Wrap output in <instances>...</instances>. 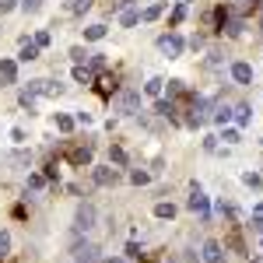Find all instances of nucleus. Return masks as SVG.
<instances>
[{
	"instance_id": "e433bc0d",
	"label": "nucleus",
	"mask_w": 263,
	"mask_h": 263,
	"mask_svg": "<svg viewBox=\"0 0 263 263\" xmlns=\"http://www.w3.org/2000/svg\"><path fill=\"white\" fill-rule=\"evenodd\" d=\"M130 7V0H112V11H126Z\"/></svg>"
},
{
	"instance_id": "bb28decb",
	"label": "nucleus",
	"mask_w": 263,
	"mask_h": 263,
	"mask_svg": "<svg viewBox=\"0 0 263 263\" xmlns=\"http://www.w3.org/2000/svg\"><path fill=\"white\" fill-rule=\"evenodd\" d=\"M57 126H60L63 134H70V130H74V120H70V116H57Z\"/></svg>"
},
{
	"instance_id": "ea45409f",
	"label": "nucleus",
	"mask_w": 263,
	"mask_h": 263,
	"mask_svg": "<svg viewBox=\"0 0 263 263\" xmlns=\"http://www.w3.org/2000/svg\"><path fill=\"white\" fill-rule=\"evenodd\" d=\"M246 4H249V7H256V4H260V0H246Z\"/></svg>"
},
{
	"instance_id": "4c0bfd02",
	"label": "nucleus",
	"mask_w": 263,
	"mask_h": 263,
	"mask_svg": "<svg viewBox=\"0 0 263 263\" xmlns=\"http://www.w3.org/2000/svg\"><path fill=\"white\" fill-rule=\"evenodd\" d=\"M11 7H14V0H0V14H7Z\"/></svg>"
},
{
	"instance_id": "20e7f679",
	"label": "nucleus",
	"mask_w": 263,
	"mask_h": 263,
	"mask_svg": "<svg viewBox=\"0 0 263 263\" xmlns=\"http://www.w3.org/2000/svg\"><path fill=\"white\" fill-rule=\"evenodd\" d=\"M207 116H211V105H207V99H193V102H190V112H186V123H190V126H200V123H207Z\"/></svg>"
},
{
	"instance_id": "0eeeda50",
	"label": "nucleus",
	"mask_w": 263,
	"mask_h": 263,
	"mask_svg": "<svg viewBox=\"0 0 263 263\" xmlns=\"http://www.w3.org/2000/svg\"><path fill=\"white\" fill-rule=\"evenodd\" d=\"M158 53H165L168 60H172V57H179V53H182V39L176 35V32L162 35V39H158Z\"/></svg>"
},
{
	"instance_id": "ddd939ff",
	"label": "nucleus",
	"mask_w": 263,
	"mask_h": 263,
	"mask_svg": "<svg viewBox=\"0 0 263 263\" xmlns=\"http://www.w3.org/2000/svg\"><path fill=\"white\" fill-rule=\"evenodd\" d=\"M18 60L21 63H28V60H39V46H35V42H21V53H18Z\"/></svg>"
},
{
	"instance_id": "dca6fc26",
	"label": "nucleus",
	"mask_w": 263,
	"mask_h": 263,
	"mask_svg": "<svg viewBox=\"0 0 263 263\" xmlns=\"http://www.w3.org/2000/svg\"><path fill=\"white\" fill-rule=\"evenodd\" d=\"M155 218H162V221H172V218H176V207H172V203H155Z\"/></svg>"
},
{
	"instance_id": "72a5a7b5",
	"label": "nucleus",
	"mask_w": 263,
	"mask_h": 263,
	"mask_svg": "<svg viewBox=\"0 0 263 263\" xmlns=\"http://www.w3.org/2000/svg\"><path fill=\"white\" fill-rule=\"evenodd\" d=\"M182 18H186V7H182V4H179V7H176V11H172V25H179Z\"/></svg>"
},
{
	"instance_id": "7c9ffc66",
	"label": "nucleus",
	"mask_w": 263,
	"mask_h": 263,
	"mask_svg": "<svg viewBox=\"0 0 263 263\" xmlns=\"http://www.w3.org/2000/svg\"><path fill=\"white\" fill-rule=\"evenodd\" d=\"M176 95H182V81H168V99H176Z\"/></svg>"
},
{
	"instance_id": "c85d7f7f",
	"label": "nucleus",
	"mask_w": 263,
	"mask_h": 263,
	"mask_svg": "<svg viewBox=\"0 0 263 263\" xmlns=\"http://www.w3.org/2000/svg\"><path fill=\"white\" fill-rule=\"evenodd\" d=\"M70 60H74V63H84V60H88V53H84L81 46H74V49H70Z\"/></svg>"
},
{
	"instance_id": "aec40b11",
	"label": "nucleus",
	"mask_w": 263,
	"mask_h": 263,
	"mask_svg": "<svg viewBox=\"0 0 263 263\" xmlns=\"http://www.w3.org/2000/svg\"><path fill=\"white\" fill-rule=\"evenodd\" d=\"M84 39H88V42L105 39V25H91V28H84Z\"/></svg>"
},
{
	"instance_id": "f8f14e48",
	"label": "nucleus",
	"mask_w": 263,
	"mask_h": 263,
	"mask_svg": "<svg viewBox=\"0 0 263 263\" xmlns=\"http://www.w3.org/2000/svg\"><path fill=\"white\" fill-rule=\"evenodd\" d=\"M70 165H78V168L81 165H91V147H74L70 151Z\"/></svg>"
},
{
	"instance_id": "a878e982",
	"label": "nucleus",
	"mask_w": 263,
	"mask_h": 263,
	"mask_svg": "<svg viewBox=\"0 0 263 263\" xmlns=\"http://www.w3.org/2000/svg\"><path fill=\"white\" fill-rule=\"evenodd\" d=\"M224 32H228L232 39H235V35H242V21H228V25H224Z\"/></svg>"
},
{
	"instance_id": "c756f323",
	"label": "nucleus",
	"mask_w": 263,
	"mask_h": 263,
	"mask_svg": "<svg viewBox=\"0 0 263 263\" xmlns=\"http://www.w3.org/2000/svg\"><path fill=\"white\" fill-rule=\"evenodd\" d=\"M39 7H42V0H21V11H28V14L39 11Z\"/></svg>"
},
{
	"instance_id": "7ed1b4c3",
	"label": "nucleus",
	"mask_w": 263,
	"mask_h": 263,
	"mask_svg": "<svg viewBox=\"0 0 263 263\" xmlns=\"http://www.w3.org/2000/svg\"><path fill=\"white\" fill-rule=\"evenodd\" d=\"M74 263H99L102 260V253H99V246L95 242H88V239H81V242H74Z\"/></svg>"
},
{
	"instance_id": "393cba45",
	"label": "nucleus",
	"mask_w": 263,
	"mask_h": 263,
	"mask_svg": "<svg viewBox=\"0 0 263 263\" xmlns=\"http://www.w3.org/2000/svg\"><path fill=\"white\" fill-rule=\"evenodd\" d=\"M91 4H95V0H74V4H70V11H74V14H84Z\"/></svg>"
},
{
	"instance_id": "5701e85b",
	"label": "nucleus",
	"mask_w": 263,
	"mask_h": 263,
	"mask_svg": "<svg viewBox=\"0 0 263 263\" xmlns=\"http://www.w3.org/2000/svg\"><path fill=\"white\" fill-rule=\"evenodd\" d=\"M109 162L123 168V165H126V151H123V147H109Z\"/></svg>"
},
{
	"instance_id": "473e14b6",
	"label": "nucleus",
	"mask_w": 263,
	"mask_h": 263,
	"mask_svg": "<svg viewBox=\"0 0 263 263\" xmlns=\"http://www.w3.org/2000/svg\"><path fill=\"white\" fill-rule=\"evenodd\" d=\"M249 228H253V232H260V235H263V211H256V218H253V224H249Z\"/></svg>"
},
{
	"instance_id": "f704fd0d",
	"label": "nucleus",
	"mask_w": 263,
	"mask_h": 263,
	"mask_svg": "<svg viewBox=\"0 0 263 263\" xmlns=\"http://www.w3.org/2000/svg\"><path fill=\"white\" fill-rule=\"evenodd\" d=\"M102 67H105V57L95 53V57H91V70H102Z\"/></svg>"
},
{
	"instance_id": "412c9836",
	"label": "nucleus",
	"mask_w": 263,
	"mask_h": 263,
	"mask_svg": "<svg viewBox=\"0 0 263 263\" xmlns=\"http://www.w3.org/2000/svg\"><path fill=\"white\" fill-rule=\"evenodd\" d=\"M162 11H165V4H151V7H144V11H141V21H155Z\"/></svg>"
},
{
	"instance_id": "a211bd4d",
	"label": "nucleus",
	"mask_w": 263,
	"mask_h": 263,
	"mask_svg": "<svg viewBox=\"0 0 263 263\" xmlns=\"http://www.w3.org/2000/svg\"><path fill=\"white\" fill-rule=\"evenodd\" d=\"M7 256H11V232L0 228V260H7Z\"/></svg>"
},
{
	"instance_id": "f3484780",
	"label": "nucleus",
	"mask_w": 263,
	"mask_h": 263,
	"mask_svg": "<svg viewBox=\"0 0 263 263\" xmlns=\"http://www.w3.org/2000/svg\"><path fill=\"white\" fill-rule=\"evenodd\" d=\"M162 88H165V81H162V78H151V81L144 84V95H151V99H158V95H162Z\"/></svg>"
},
{
	"instance_id": "f257e3e1",
	"label": "nucleus",
	"mask_w": 263,
	"mask_h": 263,
	"mask_svg": "<svg viewBox=\"0 0 263 263\" xmlns=\"http://www.w3.org/2000/svg\"><path fill=\"white\" fill-rule=\"evenodd\" d=\"M95 221H99V211H95V203H78V211H74V232L78 235H84V232H91L95 228Z\"/></svg>"
},
{
	"instance_id": "cd10ccee",
	"label": "nucleus",
	"mask_w": 263,
	"mask_h": 263,
	"mask_svg": "<svg viewBox=\"0 0 263 263\" xmlns=\"http://www.w3.org/2000/svg\"><path fill=\"white\" fill-rule=\"evenodd\" d=\"M42 186H46V176H39V172L28 176V190H42Z\"/></svg>"
},
{
	"instance_id": "9b49d317",
	"label": "nucleus",
	"mask_w": 263,
	"mask_h": 263,
	"mask_svg": "<svg viewBox=\"0 0 263 263\" xmlns=\"http://www.w3.org/2000/svg\"><path fill=\"white\" fill-rule=\"evenodd\" d=\"M232 78L239 84H249L253 81V67H249V63H232Z\"/></svg>"
},
{
	"instance_id": "2eb2a0df",
	"label": "nucleus",
	"mask_w": 263,
	"mask_h": 263,
	"mask_svg": "<svg viewBox=\"0 0 263 263\" xmlns=\"http://www.w3.org/2000/svg\"><path fill=\"white\" fill-rule=\"evenodd\" d=\"M232 120L239 123V126H246V123L253 120V109H249V105H235V109H232Z\"/></svg>"
},
{
	"instance_id": "f03ea898",
	"label": "nucleus",
	"mask_w": 263,
	"mask_h": 263,
	"mask_svg": "<svg viewBox=\"0 0 263 263\" xmlns=\"http://www.w3.org/2000/svg\"><path fill=\"white\" fill-rule=\"evenodd\" d=\"M116 112H123V116H134V112H141V91H134V88H123L120 95H116Z\"/></svg>"
},
{
	"instance_id": "4be33fe9",
	"label": "nucleus",
	"mask_w": 263,
	"mask_h": 263,
	"mask_svg": "<svg viewBox=\"0 0 263 263\" xmlns=\"http://www.w3.org/2000/svg\"><path fill=\"white\" fill-rule=\"evenodd\" d=\"M74 81H78V84H91V70L78 63V67H74Z\"/></svg>"
},
{
	"instance_id": "6ab92c4d",
	"label": "nucleus",
	"mask_w": 263,
	"mask_h": 263,
	"mask_svg": "<svg viewBox=\"0 0 263 263\" xmlns=\"http://www.w3.org/2000/svg\"><path fill=\"white\" fill-rule=\"evenodd\" d=\"M158 116H165V120H176V102L168 99V102H158Z\"/></svg>"
},
{
	"instance_id": "58836bf2",
	"label": "nucleus",
	"mask_w": 263,
	"mask_h": 263,
	"mask_svg": "<svg viewBox=\"0 0 263 263\" xmlns=\"http://www.w3.org/2000/svg\"><path fill=\"white\" fill-rule=\"evenodd\" d=\"M99 263H123V260H116V256H112V260H105V256H102V260Z\"/></svg>"
},
{
	"instance_id": "1a4fd4ad",
	"label": "nucleus",
	"mask_w": 263,
	"mask_h": 263,
	"mask_svg": "<svg viewBox=\"0 0 263 263\" xmlns=\"http://www.w3.org/2000/svg\"><path fill=\"white\" fill-rule=\"evenodd\" d=\"M203 260H207V263H224V256H221V242L207 239V242H203Z\"/></svg>"
},
{
	"instance_id": "9d476101",
	"label": "nucleus",
	"mask_w": 263,
	"mask_h": 263,
	"mask_svg": "<svg viewBox=\"0 0 263 263\" xmlns=\"http://www.w3.org/2000/svg\"><path fill=\"white\" fill-rule=\"evenodd\" d=\"M14 78H18V63L14 60H0V81L14 84Z\"/></svg>"
},
{
	"instance_id": "423d86ee",
	"label": "nucleus",
	"mask_w": 263,
	"mask_h": 263,
	"mask_svg": "<svg viewBox=\"0 0 263 263\" xmlns=\"http://www.w3.org/2000/svg\"><path fill=\"white\" fill-rule=\"evenodd\" d=\"M91 179L99 182V186H116L123 176H120V168H112V165H99V168L91 172Z\"/></svg>"
},
{
	"instance_id": "c9c22d12",
	"label": "nucleus",
	"mask_w": 263,
	"mask_h": 263,
	"mask_svg": "<svg viewBox=\"0 0 263 263\" xmlns=\"http://www.w3.org/2000/svg\"><path fill=\"white\" fill-rule=\"evenodd\" d=\"M242 179H246V186H253V190H256V186H260V176H253V172H246Z\"/></svg>"
},
{
	"instance_id": "2f4dec72",
	"label": "nucleus",
	"mask_w": 263,
	"mask_h": 263,
	"mask_svg": "<svg viewBox=\"0 0 263 263\" xmlns=\"http://www.w3.org/2000/svg\"><path fill=\"white\" fill-rule=\"evenodd\" d=\"M32 42H35L39 49H42V46H49V32H35V39H32Z\"/></svg>"
},
{
	"instance_id": "4468645a",
	"label": "nucleus",
	"mask_w": 263,
	"mask_h": 263,
	"mask_svg": "<svg viewBox=\"0 0 263 263\" xmlns=\"http://www.w3.org/2000/svg\"><path fill=\"white\" fill-rule=\"evenodd\" d=\"M141 21V11H134V7H126V11H120V25L123 28H134Z\"/></svg>"
},
{
	"instance_id": "39448f33",
	"label": "nucleus",
	"mask_w": 263,
	"mask_h": 263,
	"mask_svg": "<svg viewBox=\"0 0 263 263\" xmlns=\"http://www.w3.org/2000/svg\"><path fill=\"white\" fill-rule=\"evenodd\" d=\"M186 207H190L193 214H200L203 221H207V214H211V203H207V197L200 193V186H197V182H193V197L186 200Z\"/></svg>"
},
{
	"instance_id": "b1692460",
	"label": "nucleus",
	"mask_w": 263,
	"mask_h": 263,
	"mask_svg": "<svg viewBox=\"0 0 263 263\" xmlns=\"http://www.w3.org/2000/svg\"><path fill=\"white\" fill-rule=\"evenodd\" d=\"M147 179H151V176H147L144 168H134V172H130V182H134V186H144Z\"/></svg>"
},
{
	"instance_id": "6e6552de",
	"label": "nucleus",
	"mask_w": 263,
	"mask_h": 263,
	"mask_svg": "<svg viewBox=\"0 0 263 263\" xmlns=\"http://www.w3.org/2000/svg\"><path fill=\"white\" fill-rule=\"evenodd\" d=\"M211 120L224 126V123L232 120V105H228V102H214V105H211Z\"/></svg>"
},
{
	"instance_id": "a19ab883",
	"label": "nucleus",
	"mask_w": 263,
	"mask_h": 263,
	"mask_svg": "<svg viewBox=\"0 0 263 263\" xmlns=\"http://www.w3.org/2000/svg\"><path fill=\"white\" fill-rule=\"evenodd\" d=\"M260 32H263V18H260Z\"/></svg>"
}]
</instances>
